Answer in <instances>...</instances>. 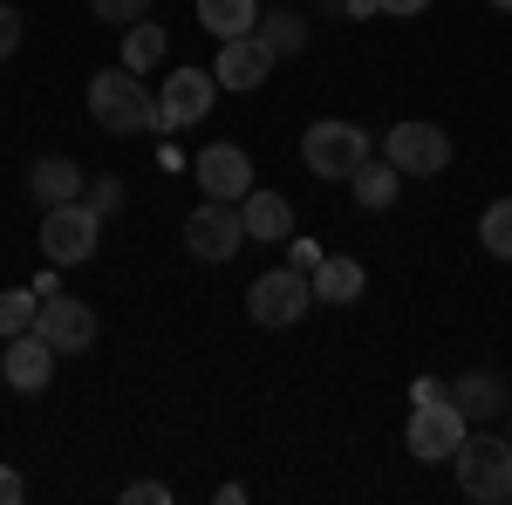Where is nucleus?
Here are the masks:
<instances>
[{
	"instance_id": "f03ea898",
	"label": "nucleus",
	"mask_w": 512,
	"mask_h": 505,
	"mask_svg": "<svg viewBox=\"0 0 512 505\" xmlns=\"http://www.w3.org/2000/svg\"><path fill=\"white\" fill-rule=\"evenodd\" d=\"M458 492L478 505H512V437L499 430H472L465 444H458Z\"/></svg>"
},
{
	"instance_id": "412c9836",
	"label": "nucleus",
	"mask_w": 512,
	"mask_h": 505,
	"mask_svg": "<svg viewBox=\"0 0 512 505\" xmlns=\"http://www.w3.org/2000/svg\"><path fill=\"white\" fill-rule=\"evenodd\" d=\"M35 314H41V287H7V294H0V342L28 335Z\"/></svg>"
},
{
	"instance_id": "39448f33",
	"label": "nucleus",
	"mask_w": 512,
	"mask_h": 505,
	"mask_svg": "<svg viewBox=\"0 0 512 505\" xmlns=\"http://www.w3.org/2000/svg\"><path fill=\"white\" fill-rule=\"evenodd\" d=\"M362 157H369V137H362L355 123H342V117L308 123V137H301V164H308L315 178H342V185H349Z\"/></svg>"
},
{
	"instance_id": "0eeeda50",
	"label": "nucleus",
	"mask_w": 512,
	"mask_h": 505,
	"mask_svg": "<svg viewBox=\"0 0 512 505\" xmlns=\"http://www.w3.org/2000/svg\"><path fill=\"white\" fill-rule=\"evenodd\" d=\"M239 246H246V219H239V205H226V198H205L192 219H185V253L205 260V267L233 260Z\"/></svg>"
},
{
	"instance_id": "9b49d317",
	"label": "nucleus",
	"mask_w": 512,
	"mask_h": 505,
	"mask_svg": "<svg viewBox=\"0 0 512 505\" xmlns=\"http://www.w3.org/2000/svg\"><path fill=\"white\" fill-rule=\"evenodd\" d=\"M192 178H198V192H205V198L239 205V198L253 192V157L239 151V144H205L198 164H192Z\"/></svg>"
},
{
	"instance_id": "c756f323",
	"label": "nucleus",
	"mask_w": 512,
	"mask_h": 505,
	"mask_svg": "<svg viewBox=\"0 0 512 505\" xmlns=\"http://www.w3.org/2000/svg\"><path fill=\"white\" fill-rule=\"evenodd\" d=\"M294 267H301V273H315V267H321V253L308 246V239H294Z\"/></svg>"
},
{
	"instance_id": "20e7f679",
	"label": "nucleus",
	"mask_w": 512,
	"mask_h": 505,
	"mask_svg": "<svg viewBox=\"0 0 512 505\" xmlns=\"http://www.w3.org/2000/svg\"><path fill=\"white\" fill-rule=\"evenodd\" d=\"M315 308V280L301 267H274L253 280V294H246V314L260 321V328H294L301 314Z\"/></svg>"
},
{
	"instance_id": "393cba45",
	"label": "nucleus",
	"mask_w": 512,
	"mask_h": 505,
	"mask_svg": "<svg viewBox=\"0 0 512 505\" xmlns=\"http://www.w3.org/2000/svg\"><path fill=\"white\" fill-rule=\"evenodd\" d=\"M89 7H96V21H117V28H130V21L151 14V0H89Z\"/></svg>"
},
{
	"instance_id": "c85d7f7f",
	"label": "nucleus",
	"mask_w": 512,
	"mask_h": 505,
	"mask_svg": "<svg viewBox=\"0 0 512 505\" xmlns=\"http://www.w3.org/2000/svg\"><path fill=\"white\" fill-rule=\"evenodd\" d=\"M431 0H383V14H396V21H410V14H424Z\"/></svg>"
},
{
	"instance_id": "5701e85b",
	"label": "nucleus",
	"mask_w": 512,
	"mask_h": 505,
	"mask_svg": "<svg viewBox=\"0 0 512 505\" xmlns=\"http://www.w3.org/2000/svg\"><path fill=\"white\" fill-rule=\"evenodd\" d=\"M478 239H485V253H492V260H512V198L485 205V219H478Z\"/></svg>"
},
{
	"instance_id": "f257e3e1",
	"label": "nucleus",
	"mask_w": 512,
	"mask_h": 505,
	"mask_svg": "<svg viewBox=\"0 0 512 505\" xmlns=\"http://www.w3.org/2000/svg\"><path fill=\"white\" fill-rule=\"evenodd\" d=\"M89 117L96 130H110V137H137V130H158V96L144 89L137 69H103V76H89Z\"/></svg>"
},
{
	"instance_id": "dca6fc26",
	"label": "nucleus",
	"mask_w": 512,
	"mask_h": 505,
	"mask_svg": "<svg viewBox=\"0 0 512 505\" xmlns=\"http://www.w3.org/2000/svg\"><path fill=\"white\" fill-rule=\"evenodd\" d=\"M239 219H246V239H294V205L280 192H246Z\"/></svg>"
},
{
	"instance_id": "6ab92c4d",
	"label": "nucleus",
	"mask_w": 512,
	"mask_h": 505,
	"mask_svg": "<svg viewBox=\"0 0 512 505\" xmlns=\"http://www.w3.org/2000/svg\"><path fill=\"white\" fill-rule=\"evenodd\" d=\"M198 21H205L219 41L253 35V28H260V0H198Z\"/></svg>"
},
{
	"instance_id": "ddd939ff",
	"label": "nucleus",
	"mask_w": 512,
	"mask_h": 505,
	"mask_svg": "<svg viewBox=\"0 0 512 505\" xmlns=\"http://www.w3.org/2000/svg\"><path fill=\"white\" fill-rule=\"evenodd\" d=\"M0 376H7V389L35 396V389H48V376H55V349L28 328V335H14V342L0 349Z\"/></svg>"
},
{
	"instance_id": "cd10ccee",
	"label": "nucleus",
	"mask_w": 512,
	"mask_h": 505,
	"mask_svg": "<svg viewBox=\"0 0 512 505\" xmlns=\"http://www.w3.org/2000/svg\"><path fill=\"white\" fill-rule=\"evenodd\" d=\"M21 492H28V485H21V471L0 465V505H21Z\"/></svg>"
},
{
	"instance_id": "aec40b11",
	"label": "nucleus",
	"mask_w": 512,
	"mask_h": 505,
	"mask_svg": "<svg viewBox=\"0 0 512 505\" xmlns=\"http://www.w3.org/2000/svg\"><path fill=\"white\" fill-rule=\"evenodd\" d=\"M164 48H171V41H164L158 21H130V28H123V69H137V76H144V69H158Z\"/></svg>"
},
{
	"instance_id": "4468645a",
	"label": "nucleus",
	"mask_w": 512,
	"mask_h": 505,
	"mask_svg": "<svg viewBox=\"0 0 512 505\" xmlns=\"http://www.w3.org/2000/svg\"><path fill=\"white\" fill-rule=\"evenodd\" d=\"M89 192V178L76 171V157H41L35 171H28V198H35L41 212H55V205H76Z\"/></svg>"
},
{
	"instance_id": "2f4dec72",
	"label": "nucleus",
	"mask_w": 512,
	"mask_h": 505,
	"mask_svg": "<svg viewBox=\"0 0 512 505\" xmlns=\"http://www.w3.org/2000/svg\"><path fill=\"white\" fill-rule=\"evenodd\" d=\"M492 7H499V14H512V0H492Z\"/></svg>"
},
{
	"instance_id": "1a4fd4ad",
	"label": "nucleus",
	"mask_w": 512,
	"mask_h": 505,
	"mask_svg": "<svg viewBox=\"0 0 512 505\" xmlns=\"http://www.w3.org/2000/svg\"><path fill=\"white\" fill-rule=\"evenodd\" d=\"M383 157H390L403 178H437L451 164V137L437 123H396L390 137H383Z\"/></svg>"
},
{
	"instance_id": "bb28decb",
	"label": "nucleus",
	"mask_w": 512,
	"mask_h": 505,
	"mask_svg": "<svg viewBox=\"0 0 512 505\" xmlns=\"http://www.w3.org/2000/svg\"><path fill=\"white\" fill-rule=\"evenodd\" d=\"M14 48H21V14H14V7H0V62H7Z\"/></svg>"
},
{
	"instance_id": "a878e982",
	"label": "nucleus",
	"mask_w": 512,
	"mask_h": 505,
	"mask_svg": "<svg viewBox=\"0 0 512 505\" xmlns=\"http://www.w3.org/2000/svg\"><path fill=\"white\" fill-rule=\"evenodd\" d=\"M123 499H130V505H171V485H158V478H137Z\"/></svg>"
},
{
	"instance_id": "f3484780",
	"label": "nucleus",
	"mask_w": 512,
	"mask_h": 505,
	"mask_svg": "<svg viewBox=\"0 0 512 505\" xmlns=\"http://www.w3.org/2000/svg\"><path fill=\"white\" fill-rule=\"evenodd\" d=\"M355 205H369V212H383V205H396V192H403V171H396L390 157H362L349 178Z\"/></svg>"
},
{
	"instance_id": "423d86ee",
	"label": "nucleus",
	"mask_w": 512,
	"mask_h": 505,
	"mask_svg": "<svg viewBox=\"0 0 512 505\" xmlns=\"http://www.w3.org/2000/svg\"><path fill=\"white\" fill-rule=\"evenodd\" d=\"M96 239H103V219L89 212V205H55V212H41V253L55 260V267H82V260H96Z\"/></svg>"
},
{
	"instance_id": "4be33fe9",
	"label": "nucleus",
	"mask_w": 512,
	"mask_h": 505,
	"mask_svg": "<svg viewBox=\"0 0 512 505\" xmlns=\"http://www.w3.org/2000/svg\"><path fill=\"white\" fill-rule=\"evenodd\" d=\"M253 35L274 48V62H287V55H301L308 48V21H294V14H260V28Z\"/></svg>"
},
{
	"instance_id": "9d476101",
	"label": "nucleus",
	"mask_w": 512,
	"mask_h": 505,
	"mask_svg": "<svg viewBox=\"0 0 512 505\" xmlns=\"http://www.w3.org/2000/svg\"><path fill=\"white\" fill-rule=\"evenodd\" d=\"M212 96H219V76H212V69H178V76H164L158 130H192V123L212 110Z\"/></svg>"
},
{
	"instance_id": "2eb2a0df",
	"label": "nucleus",
	"mask_w": 512,
	"mask_h": 505,
	"mask_svg": "<svg viewBox=\"0 0 512 505\" xmlns=\"http://www.w3.org/2000/svg\"><path fill=\"white\" fill-rule=\"evenodd\" d=\"M451 396H458V410L472 417V424H492V417H506L512 410V389L492 376V369H472V376H458L451 383Z\"/></svg>"
},
{
	"instance_id": "f8f14e48",
	"label": "nucleus",
	"mask_w": 512,
	"mask_h": 505,
	"mask_svg": "<svg viewBox=\"0 0 512 505\" xmlns=\"http://www.w3.org/2000/svg\"><path fill=\"white\" fill-rule=\"evenodd\" d=\"M212 76L226 82V89H260V82L274 76V48L260 35H233V41H219V62H212Z\"/></svg>"
},
{
	"instance_id": "a211bd4d",
	"label": "nucleus",
	"mask_w": 512,
	"mask_h": 505,
	"mask_svg": "<svg viewBox=\"0 0 512 505\" xmlns=\"http://www.w3.org/2000/svg\"><path fill=\"white\" fill-rule=\"evenodd\" d=\"M308 280H315V301H328V308H355V301H362V267L342 260V253H328Z\"/></svg>"
},
{
	"instance_id": "7ed1b4c3",
	"label": "nucleus",
	"mask_w": 512,
	"mask_h": 505,
	"mask_svg": "<svg viewBox=\"0 0 512 505\" xmlns=\"http://www.w3.org/2000/svg\"><path fill=\"white\" fill-rule=\"evenodd\" d=\"M465 437H472V417L458 410V396H431V403H417V410H410V430H403V444H410L417 465H451Z\"/></svg>"
},
{
	"instance_id": "7c9ffc66",
	"label": "nucleus",
	"mask_w": 512,
	"mask_h": 505,
	"mask_svg": "<svg viewBox=\"0 0 512 505\" xmlns=\"http://www.w3.org/2000/svg\"><path fill=\"white\" fill-rule=\"evenodd\" d=\"M349 14H362V21H369V14H383V0H349Z\"/></svg>"
},
{
	"instance_id": "b1692460",
	"label": "nucleus",
	"mask_w": 512,
	"mask_h": 505,
	"mask_svg": "<svg viewBox=\"0 0 512 505\" xmlns=\"http://www.w3.org/2000/svg\"><path fill=\"white\" fill-rule=\"evenodd\" d=\"M82 205H89L96 219H110V212H123V178H89V192H82Z\"/></svg>"
},
{
	"instance_id": "6e6552de",
	"label": "nucleus",
	"mask_w": 512,
	"mask_h": 505,
	"mask_svg": "<svg viewBox=\"0 0 512 505\" xmlns=\"http://www.w3.org/2000/svg\"><path fill=\"white\" fill-rule=\"evenodd\" d=\"M35 335L48 342L55 355H89L96 349V308L76 301V294H41V314H35Z\"/></svg>"
}]
</instances>
